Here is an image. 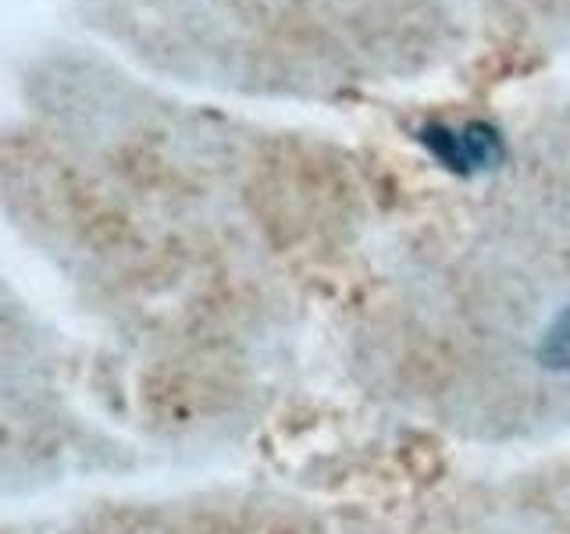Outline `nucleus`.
Segmentation results:
<instances>
[{"label":"nucleus","instance_id":"obj_1","mask_svg":"<svg viewBox=\"0 0 570 534\" xmlns=\"http://www.w3.org/2000/svg\"><path fill=\"white\" fill-rule=\"evenodd\" d=\"M424 142L439 154L450 168H485L489 160L499 157V136L489 125H463V129H445V125H428Z\"/></svg>","mask_w":570,"mask_h":534}]
</instances>
